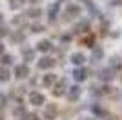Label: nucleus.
I'll use <instances>...</instances> for the list:
<instances>
[{"label":"nucleus","mask_w":122,"mask_h":120,"mask_svg":"<svg viewBox=\"0 0 122 120\" xmlns=\"http://www.w3.org/2000/svg\"><path fill=\"white\" fill-rule=\"evenodd\" d=\"M66 95H67V100L75 102V100H78V96H80V87H78V85H73V87L67 89Z\"/></svg>","instance_id":"39448f33"},{"label":"nucleus","mask_w":122,"mask_h":120,"mask_svg":"<svg viewBox=\"0 0 122 120\" xmlns=\"http://www.w3.org/2000/svg\"><path fill=\"white\" fill-rule=\"evenodd\" d=\"M9 80V71L5 67H0V82H7Z\"/></svg>","instance_id":"dca6fc26"},{"label":"nucleus","mask_w":122,"mask_h":120,"mask_svg":"<svg viewBox=\"0 0 122 120\" xmlns=\"http://www.w3.org/2000/svg\"><path fill=\"white\" fill-rule=\"evenodd\" d=\"M0 53H4V44L0 42Z\"/></svg>","instance_id":"a878e982"},{"label":"nucleus","mask_w":122,"mask_h":120,"mask_svg":"<svg viewBox=\"0 0 122 120\" xmlns=\"http://www.w3.org/2000/svg\"><path fill=\"white\" fill-rule=\"evenodd\" d=\"M84 44H87L89 47H91V44H93V36H87V38H84Z\"/></svg>","instance_id":"b1692460"},{"label":"nucleus","mask_w":122,"mask_h":120,"mask_svg":"<svg viewBox=\"0 0 122 120\" xmlns=\"http://www.w3.org/2000/svg\"><path fill=\"white\" fill-rule=\"evenodd\" d=\"M53 65H55V60L49 58V56H44V58L38 60V67H40V69H49Z\"/></svg>","instance_id":"0eeeda50"},{"label":"nucleus","mask_w":122,"mask_h":120,"mask_svg":"<svg viewBox=\"0 0 122 120\" xmlns=\"http://www.w3.org/2000/svg\"><path fill=\"white\" fill-rule=\"evenodd\" d=\"M40 7H31L29 11H27V16H31V18H36V16H40Z\"/></svg>","instance_id":"f3484780"},{"label":"nucleus","mask_w":122,"mask_h":120,"mask_svg":"<svg viewBox=\"0 0 122 120\" xmlns=\"http://www.w3.org/2000/svg\"><path fill=\"white\" fill-rule=\"evenodd\" d=\"M67 84H66V80H58V82H55V85H53V95L55 96H62V95H66L67 93Z\"/></svg>","instance_id":"f257e3e1"},{"label":"nucleus","mask_w":122,"mask_h":120,"mask_svg":"<svg viewBox=\"0 0 122 120\" xmlns=\"http://www.w3.org/2000/svg\"><path fill=\"white\" fill-rule=\"evenodd\" d=\"M42 82H44V85H46V87H51V85L56 82V76H55V75H46Z\"/></svg>","instance_id":"ddd939ff"},{"label":"nucleus","mask_w":122,"mask_h":120,"mask_svg":"<svg viewBox=\"0 0 122 120\" xmlns=\"http://www.w3.org/2000/svg\"><path fill=\"white\" fill-rule=\"evenodd\" d=\"M5 102H7L5 95H2V93H0V107H4V105H5Z\"/></svg>","instance_id":"5701e85b"},{"label":"nucleus","mask_w":122,"mask_h":120,"mask_svg":"<svg viewBox=\"0 0 122 120\" xmlns=\"http://www.w3.org/2000/svg\"><path fill=\"white\" fill-rule=\"evenodd\" d=\"M44 100H46V98H44V95L38 93V91H33V93L29 95V102L33 105H42V104H44Z\"/></svg>","instance_id":"7ed1b4c3"},{"label":"nucleus","mask_w":122,"mask_h":120,"mask_svg":"<svg viewBox=\"0 0 122 120\" xmlns=\"http://www.w3.org/2000/svg\"><path fill=\"white\" fill-rule=\"evenodd\" d=\"M31 29H33V33H40V31H44V25H31Z\"/></svg>","instance_id":"412c9836"},{"label":"nucleus","mask_w":122,"mask_h":120,"mask_svg":"<svg viewBox=\"0 0 122 120\" xmlns=\"http://www.w3.org/2000/svg\"><path fill=\"white\" fill-rule=\"evenodd\" d=\"M56 113H58V109H56V105H53V104H49L46 107V111H44V118H47V120H53L56 116Z\"/></svg>","instance_id":"423d86ee"},{"label":"nucleus","mask_w":122,"mask_h":120,"mask_svg":"<svg viewBox=\"0 0 122 120\" xmlns=\"http://www.w3.org/2000/svg\"><path fill=\"white\" fill-rule=\"evenodd\" d=\"M113 76H115V71H113L111 67H107V69H102V71H100V78L106 80V82H107V80H113Z\"/></svg>","instance_id":"9d476101"},{"label":"nucleus","mask_w":122,"mask_h":120,"mask_svg":"<svg viewBox=\"0 0 122 120\" xmlns=\"http://www.w3.org/2000/svg\"><path fill=\"white\" fill-rule=\"evenodd\" d=\"M87 27H89V24H87V22H80V24L75 27V31H76V33H82V31H86Z\"/></svg>","instance_id":"a211bd4d"},{"label":"nucleus","mask_w":122,"mask_h":120,"mask_svg":"<svg viewBox=\"0 0 122 120\" xmlns=\"http://www.w3.org/2000/svg\"><path fill=\"white\" fill-rule=\"evenodd\" d=\"M22 56H24L25 62H31V60L35 58V51L29 49V47H25V49H22Z\"/></svg>","instance_id":"f8f14e48"},{"label":"nucleus","mask_w":122,"mask_h":120,"mask_svg":"<svg viewBox=\"0 0 122 120\" xmlns=\"http://www.w3.org/2000/svg\"><path fill=\"white\" fill-rule=\"evenodd\" d=\"M0 62L7 65V64H11V62H13V56H11V55H4V56H2V60H0Z\"/></svg>","instance_id":"6ab92c4d"},{"label":"nucleus","mask_w":122,"mask_h":120,"mask_svg":"<svg viewBox=\"0 0 122 120\" xmlns=\"http://www.w3.org/2000/svg\"><path fill=\"white\" fill-rule=\"evenodd\" d=\"M102 55H104V51H102L100 47H97V49H93V53H91V60L93 62H98V60L102 58Z\"/></svg>","instance_id":"2eb2a0df"},{"label":"nucleus","mask_w":122,"mask_h":120,"mask_svg":"<svg viewBox=\"0 0 122 120\" xmlns=\"http://www.w3.org/2000/svg\"><path fill=\"white\" fill-rule=\"evenodd\" d=\"M78 15H80V7H78V5H67L66 11H64V18L66 20H71V18H75V16H78Z\"/></svg>","instance_id":"f03ea898"},{"label":"nucleus","mask_w":122,"mask_h":120,"mask_svg":"<svg viewBox=\"0 0 122 120\" xmlns=\"http://www.w3.org/2000/svg\"><path fill=\"white\" fill-rule=\"evenodd\" d=\"M24 120H38V116L35 115V113H27V115H25V118Z\"/></svg>","instance_id":"4be33fe9"},{"label":"nucleus","mask_w":122,"mask_h":120,"mask_svg":"<svg viewBox=\"0 0 122 120\" xmlns=\"http://www.w3.org/2000/svg\"><path fill=\"white\" fill-rule=\"evenodd\" d=\"M71 62L75 65H82L84 62H86V56L82 55V53H73V55H71Z\"/></svg>","instance_id":"1a4fd4ad"},{"label":"nucleus","mask_w":122,"mask_h":120,"mask_svg":"<svg viewBox=\"0 0 122 120\" xmlns=\"http://www.w3.org/2000/svg\"><path fill=\"white\" fill-rule=\"evenodd\" d=\"M73 76H75V80H76V82H80V80H86L87 71L84 69V67H76V69L73 71Z\"/></svg>","instance_id":"6e6552de"},{"label":"nucleus","mask_w":122,"mask_h":120,"mask_svg":"<svg viewBox=\"0 0 122 120\" xmlns=\"http://www.w3.org/2000/svg\"><path fill=\"white\" fill-rule=\"evenodd\" d=\"M0 20H2V15H0Z\"/></svg>","instance_id":"c85d7f7f"},{"label":"nucleus","mask_w":122,"mask_h":120,"mask_svg":"<svg viewBox=\"0 0 122 120\" xmlns=\"http://www.w3.org/2000/svg\"><path fill=\"white\" fill-rule=\"evenodd\" d=\"M82 120H95V118H82Z\"/></svg>","instance_id":"bb28decb"},{"label":"nucleus","mask_w":122,"mask_h":120,"mask_svg":"<svg viewBox=\"0 0 122 120\" xmlns=\"http://www.w3.org/2000/svg\"><path fill=\"white\" fill-rule=\"evenodd\" d=\"M7 35V29H5V27H0V36H5Z\"/></svg>","instance_id":"393cba45"},{"label":"nucleus","mask_w":122,"mask_h":120,"mask_svg":"<svg viewBox=\"0 0 122 120\" xmlns=\"http://www.w3.org/2000/svg\"><path fill=\"white\" fill-rule=\"evenodd\" d=\"M56 13H58V2H56V4H53V5L49 7V11H47L49 20H55V18H56Z\"/></svg>","instance_id":"4468645a"},{"label":"nucleus","mask_w":122,"mask_h":120,"mask_svg":"<svg viewBox=\"0 0 122 120\" xmlns=\"http://www.w3.org/2000/svg\"><path fill=\"white\" fill-rule=\"evenodd\" d=\"M53 45H51V42L49 40H42V42H38V45H36V49L38 51H42V53H46V51H49Z\"/></svg>","instance_id":"9b49d317"},{"label":"nucleus","mask_w":122,"mask_h":120,"mask_svg":"<svg viewBox=\"0 0 122 120\" xmlns=\"http://www.w3.org/2000/svg\"><path fill=\"white\" fill-rule=\"evenodd\" d=\"M80 2H89V0H80Z\"/></svg>","instance_id":"cd10ccee"},{"label":"nucleus","mask_w":122,"mask_h":120,"mask_svg":"<svg viewBox=\"0 0 122 120\" xmlns=\"http://www.w3.org/2000/svg\"><path fill=\"white\" fill-rule=\"evenodd\" d=\"M27 75H29V67H27V65L20 64V65H16V67H15V76H16V78H25Z\"/></svg>","instance_id":"20e7f679"},{"label":"nucleus","mask_w":122,"mask_h":120,"mask_svg":"<svg viewBox=\"0 0 122 120\" xmlns=\"http://www.w3.org/2000/svg\"><path fill=\"white\" fill-rule=\"evenodd\" d=\"M22 4H24V0H11V7H15V9H16V7H20Z\"/></svg>","instance_id":"aec40b11"}]
</instances>
